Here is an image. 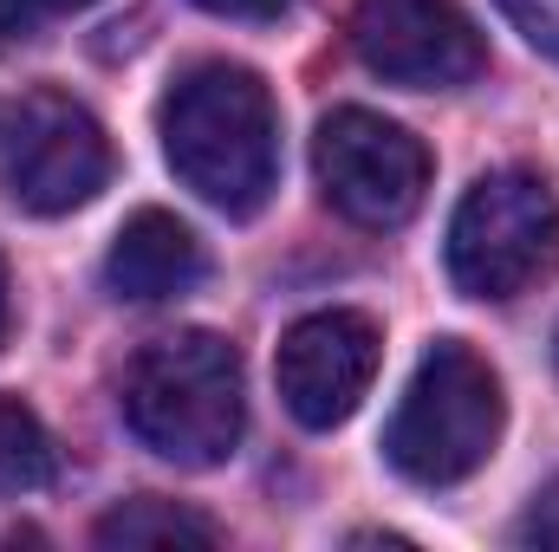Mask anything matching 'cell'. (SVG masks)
<instances>
[{
	"mask_svg": "<svg viewBox=\"0 0 559 552\" xmlns=\"http://www.w3.org/2000/svg\"><path fill=\"white\" fill-rule=\"evenodd\" d=\"M521 540L559 552V481H547V488L534 494V507H527V520H521Z\"/></svg>",
	"mask_w": 559,
	"mask_h": 552,
	"instance_id": "obj_14",
	"label": "cell"
},
{
	"mask_svg": "<svg viewBox=\"0 0 559 552\" xmlns=\"http://www.w3.org/2000/svg\"><path fill=\"white\" fill-rule=\"evenodd\" d=\"M202 274H209L202 241H195L176 215H163V208L131 215V221L118 228L111 254H105V286H111L118 299H138V305L176 299V292H189Z\"/></svg>",
	"mask_w": 559,
	"mask_h": 552,
	"instance_id": "obj_9",
	"label": "cell"
},
{
	"mask_svg": "<svg viewBox=\"0 0 559 552\" xmlns=\"http://www.w3.org/2000/svg\"><path fill=\"white\" fill-rule=\"evenodd\" d=\"M495 7L521 26V39L534 52H554L559 59V0H495Z\"/></svg>",
	"mask_w": 559,
	"mask_h": 552,
	"instance_id": "obj_12",
	"label": "cell"
},
{
	"mask_svg": "<svg viewBox=\"0 0 559 552\" xmlns=\"http://www.w3.org/2000/svg\"><path fill=\"white\" fill-rule=\"evenodd\" d=\"M124 429L176 468H222L241 442V351L222 332H163L124 364Z\"/></svg>",
	"mask_w": 559,
	"mask_h": 552,
	"instance_id": "obj_2",
	"label": "cell"
},
{
	"mask_svg": "<svg viewBox=\"0 0 559 552\" xmlns=\"http://www.w3.org/2000/svg\"><path fill=\"white\" fill-rule=\"evenodd\" d=\"M378 358H384V332H378L371 312H352V305L306 312L280 338V358H274L280 404L306 429H338L365 404V391L378 377Z\"/></svg>",
	"mask_w": 559,
	"mask_h": 552,
	"instance_id": "obj_8",
	"label": "cell"
},
{
	"mask_svg": "<svg viewBox=\"0 0 559 552\" xmlns=\"http://www.w3.org/2000/svg\"><path fill=\"white\" fill-rule=\"evenodd\" d=\"M312 169L325 202L358 228H404L429 189V149L378 111H332L312 137Z\"/></svg>",
	"mask_w": 559,
	"mask_h": 552,
	"instance_id": "obj_6",
	"label": "cell"
},
{
	"mask_svg": "<svg viewBox=\"0 0 559 552\" xmlns=\"http://www.w3.org/2000/svg\"><path fill=\"white\" fill-rule=\"evenodd\" d=\"M501 416L508 404L488 358H475L462 338H436L384 429V455L417 488H455L495 455Z\"/></svg>",
	"mask_w": 559,
	"mask_h": 552,
	"instance_id": "obj_3",
	"label": "cell"
},
{
	"mask_svg": "<svg viewBox=\"0 0 559 552\" xmlns=\"http://www.w3.org/2000/svg\"><path fill=\"white\" fill-rule=\"evenodd\" d=\"M156 131L182 189H195L209 208L235 221L267 208L280 182V111L261 72L228 65V59L189 65L169 85Z\"/></svg>",
	"mask_w": 559,
	"mask_h": 552,
	"instance_id": "obj_1",
	"label": "cell"
},
{
	"mask_svg": "<svg viewBox=\"0 0 559 552\" xmlns=\"http://www.w3.org/2000/svg\"><path fill=\"white\" fill-rule=\"evenodd\" d=\"M554 364H559V332H554Z\"/></svg>",
	"mask_w": 559,
	"mask_h": 552,
	"instance_id": "obj_17",
	"label": "cell"
},
{
	"mask_svg": "<svg viewBox=\"0 0 559 552\" xmlns=\"http://www.w3.org/2000/svg\"><path fill=\"white\" fill-rule=\"evenodd\" d=\"M352 46L378 79L411 92H455L488 65V46L455 0H358Z\"/></svg>",
	"mask_w": 559,
	"mask_h": 552,
	"instance_id": "obj_7",
	"label": "cell"
},
{
	"mask_svg": "<svg viewBox=\"0 0 559 552\" xmlns=\"http://www.w3.org/2000/svg\"><path fill=\"white\" fill-rule=\"evenodd\" d=\"M0 338H7V267H0Z\"/></svg>",
	"mask_w": 559,
	"mask_h": 552,
	"instance_id": "obj_16",
	"label": "cell"
},
{
	"mask_svg": "<svg viewBox=\"0 0 559 552\" xmlns=\"http://www.w3.org/2000/svg\"><path fill=\"white\" fill-rule=\"evenodd\" d=\"M52 481V435L20 397H0V494H33Z\"/></svg>",
	"mask_w": 559,
	"mask_h": 552,
	"instance_id": "obj_11",
	"label": "cell"
},
{
	"mask_svg": "<svg viewBox=\"0 0 559 552\" xmlns=\"http://www.w3.org/2000/svg\"><path fill=\"white\" fill-rule=\"evenodd\" d=\"M195 7H209V13H222V20H274L286 0H195Z\"/></svg>",
	"mask_w": 559,
	"mask_h": 552,
	"instance_id": "obj_15",
	"label": "cell"
},
{
	"mask_svg": "<svg viewBox=\"0 0 559 552\" xmlns=\"http://www.w3.org/2000/svg\"><path fill=\"white\" fill-rule=\"evenodd\" d=\"M79 7H92V0H0V39H13V33H33L39 20L79 13Z\"/></svg>",
	"mask_w": 559,
	"mask_h": 552,
	"instance_id": "obj_13",
	"label": "cell"
},
{
	"mask_svg": "<svg viewBox=\"0 0 559 552\" xmlns=\"http://www.w3.org/2000/svg\"><path fill=\"white\" fill-rule=\"evenodd\" d=\"M111 182L105 124L66 92H26L0 118V189L26 215H72Z\"/></svg>",
	"mask_w": 559,
	"mask_h": 552,
	"instance_id": "obj_5",
	"label": "cell"
},
{
	"mask_svg": "<svg viewBox=\"0 0 559 552\" xmlns=\"http://www.w3.org/2000/svg\"><path fill=\"white\" fill-rule=\"evenodd\" d=\"M559 267V195L534 169H488L449 221V279L468 299H514Z\"/></svg>",
	"mask_w": 559,
	"mask_h": 552,
	"instance_id": "obj_4",
	"label": "cell"
},
{
	"mask_svg": "<svg viewBox=\"0 0 559 552\" xmlns=\"http://www.w3.org/2000/svg\"><path fill=\"white\" fill-rule=\"evenodd\" d=\"M98 547H215L222 527L182 501H163V494H138L124 507H111L98 527H92Z\"/></svg>",
	"mask_w": 559,
	"mask_h": 552,
	"instance_id": "obj_10",
	"label": "cell"
}]
</instances>
